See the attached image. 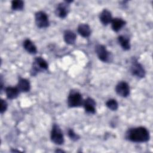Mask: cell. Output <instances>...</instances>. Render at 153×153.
I'll use <instances>...</instances> for the list:
<instances>
[{
	"instance_id": "cell-11",
	"label": "cell",
	"mask_w": 153,
	"mask_h": 153,
	"mask_svg": "<svg viewBox=\"0 0 153 153\" xmlns=\"http://www.w3.org/2000/svg\"><path fill=\"white\" fill-rule=\"evenodd\" d=\"M99 19L100 22L103 25L106 26L109 23H111V21L112 20L111 13L109 10L104 9L99 15Z\"/></svg>"
},
{
	"instance_id": "cell-8",
	"label": "cell",
	"mask_w": 153,
	"mask_h": 153,
	"mask_svg": "<svg viewBox=\"0 0 153 153\" xmlns=\"http://www.w3.org/2000/svg\"><path fill=\"white\" fill-rule=\"evenodd\" d=\"M72 1H65L59 4L56 9V14L57 16L61 19L65 18L69 11V3Z\"/></svg>"
},
{
	"instance_id": "cell-18",
	"label": "cell",
	"mask_w": 153,
	"mask_h": 153,
	"mask_svg": "<svg viewBox=\"0 0 153 153\" xmlns=\"http://www.w3.org/2000/svg\"><path fill=\"white\" fill-rule=\"evenodd\" d=\"M118 41L119 44H120L121 47L124 50H128L130 48V40L128 37L124 36V35H120L118 37Z\"/></svg>"
},
{
	"instance_id": "cell-12",
	"label": "cell",
	"mask_w": 153,
	"mask_h": 153,
	"mask_svg": "<svg viewBox=\"0 0 153 153\" xmlns=\"http://www.w3.org/2000/svg\"><path fill=\"white\" fill-rule=\"evenodd\" d=\"M17 87L20 92H27L30 89V84L27 79L20 78L18 81Z\"/></svg>"
},
{
	"instance_id": "cell-14",
	"label": "cell",
	"mask_w": 153,
	"mask_h": 153,
	"mask_svg": "<svg viewBox=\"0 0 153 153\" xmlns=\"http://www.w3.org/2000/svg\"><path fill=\"white\" fill-rule=\"evenodd\" d=\"M63 38L66 44L69 45H72L75 42V41L76 39V35L74 32L70 30H66L64 32Z\"/></svg>"
},
{
	"instance_id": "cell-7",
	"label": "cell",
	"mask_w": 153,
	"mask_h": 153,
	"mask_svg": "<svg viewBox=\"0 0 153 153\" xmlns=\"http://www.w3.org/2000/svg\"><path fill=\"white\" fill-rule=\"evenodd\" d=\"M130 71L133 75L139 78H143L145 76L146 72L143 66L134 59L131 61Z\"/></svg>"
},
{
	"instance_id": "cell-5",
	"label": "cell",
	"mask_w": 153,
	"mask_h": 153,
	"mask_svg": "<svg viewBox=\"0 0 153 153\" xmlns=\"http://www.w3.org/2000/svg\"><path fill=\"white\" fill-rule=\"evenodd\" d=\"M96 53L98 58L103 62H108L111 60L112 58V54L108 51L105 46L101 44H98L95 48Z\"/></svg>"
},
{
	"instance_id": "cell-3",
	"label": "cell",
	"mask_w": 153,
	"mask_h": 153,
	"mask_svg": "<svg viewBox=\"0 0 153 153\" xmlns=\"http://www.w3.org/2000/svg\"><path fill=\"white\" fill-rule=\"evenodd\" d=\"M48 68V65L45 60L41 57H36L33 63L31 74L32 75H35L39 72L47 70Z\"/></svg>"
},
{
	"instance_id": "cell-15",
	"label": "cell",
	"mask_w": 153,
	"mask_h": 153,
	"mask_svg": "<svg viewBox=\"0 0 153 153\" xmlns=\"http://www.w3.org/2000/svg\"><path fill=\"white\" fill-rule=\"evenodd\" d=\"M78 32L82 37H88L91 34V29L88 25L85 23L80 24L78 27Z\"/></svg>"
},
{
	"instance_id": "cell-6",
	"label": "cell",
	"mask_w": 153,
	"mask_h": 153,
	"mask_svg": "<svg viewBox=\"0 0 153 153\" xmlns=\"http://www.w3.org/2000/svg\"><path fill=\"white\" fill-rule=\"evenodd\" d=\"M35 20L36 26L39 28L47 27L50 25L47 14L42 11H38L35 13Z\"/></svg>"
},
{
	"instance_id": "cell-19",
	"label": "cell",
	"mask_w": 153,
	"mask_h": 153,
	"mask_svg": "<svg viewBox=\"0 0 153 153\" xmlns=\"http://www.w3.org/2000/svg\"><path fill=\"white\" fill-rule=\"evenodd\" d=\"M24 7V2L22 0H15L11 2V8L13 10H22Z\"/></svg>"
},
{
	"instance_id": "cell-21",
	"label": "cell",
	"mask_w": 153,
	"mask_h": 153,
	"mask_svg": "<svg viewBox=\"0 0 153 153\" xmlns=\"http://www.w3.org/2000/svg\"><path fill=\"white\" fill-rule=\"evenodd\" d=\"M68 135L69 137V138L71 140H72L73 141H76L79 139V136L78 134H77L76 133H75L74 132V131L71 128L68 129Z\"/></svg>"
},
{
	"instance_id": "cell-10",
	"label": "cell",
	"mask_w": 153,
	"mask_h": 153,
	"mask_svg": "<svg viewBox=\"0 0 153 153\" xmlns=\"http://www.w3.org/2000/svg\"><path fill=\"white\" fill-rule=\"evenodd\" d=\"M83 106L87 113L93 114L96 112V102L92 98L88 97L84 100Z\"/></svg>"
},
{
	"instance_id": "cell-1",
	"label": "cell",
	"mask_w": 153,
	"mask_h": 153,
	"mask_svg": "<svg viewBox=\"0 0 153 153\" xmlns=\"http://www.w3.org/2000/svg\"><path fill=\"white\" fill-rule=\"evenodd\" d=\"M126 138L133 142H146L149 140V132L144 127L130 128L126 133Z\"/></svg>"
},
{
	"instance_id": "cell-20",
	"label": "cell",
	"mask_w": 153,
	"mask_h": 153,
	"mask_svg": "<svg viewBox=\"0 0 153 153\" xmlns=\"http://www.w3.org/2000/svg\"><path fill=\"white\" fill-rule=\"evenodd\" d=\"M106 106L112 111H116L118 109V104L115 99H111L106 102Z\"/></svg>"
},
{
	"instance_id": "cell-17",
	"label": "cell",
	"mask_w": 153,
	"mask_h": 153,
	"mask_svg": "<svg viewBox=\"0 0 153 153\" xmlns=\"http://www.w3.org/2000/svg\"><path fill=\"white\" fill-rule=\"evenodd\" d=\"M5 92L8 99H14L18 97L20 91L19 90L17 87H8L5 88Z\"/></svg>"
},
{
	"instance_id": "cell-13",
	"label": "cell",
	"mask_w": 153,
	"mask_h": 153,
	"mask_svg": "<svg viewBox=\"0 0 153 153\" xmlns=\"http://www.w3.org/2000/svg\"><path fill=\"white\" fill-rule=\"evenodd\" d=\"M126 22L123 19L120 18L112 19L111 21V27L114 32H118L126 25Z\"/></svg>"
},
{
	"instance_id": "cell-9",
	"label": "cell",
	"mask_w": 153,
	"mask_h": 153,
	"mask_svg": "<svg viewBox=\"0 0 153 153\" xmlns=\"http://www.w3.org/2000/svg\"><path fill=\"white\" fill-rule=\"evenodd\" d=\"M115 91L123 97H127L130 94V87L125 81L119 82L115 87Z\"/></svg>"
},
{
	"instance_id": "cell-23",
	"label": "cell",
	"mask_w": 153,
	"mask_h": 153,
	"mask_svg": "<svg viewBox=\"0 0 153 153\" xmlns=\"http://www.w3.org/2000/svg\"><path fill=\"white\" fill-rule=\"evenodd\" d=\"M56 152H64L63 150H60V149H57L56 151Z\"/></svg>"
},
{
	"instance_id": "cell-2",
	"label": "cell",
	"mask_w": 153,
	"mask_h": 153,
	"mask_svg": "<svg viewBox=\"0 0 153 153\" xmlns=\"http://www.w3.org/2000/svg\"><path fill=\"white\" fill-rule=\"evenodd\" d=\"M67 102L69 108H76L83 105L84 100L79 91L71 90L69 94Z\"/></svg>"
},
{
	"instance_id": "cell-22",
	"label": "cell",
	"mask_w": 153,
	"mask_h": 153,
	"mask_svg": "<svg viewBox=\"0 0 153 153\" xmlns=\"http://www.w3.org/2000/svg\"><path fill=\"white\" fill-rule=\"evenodd\" d=\"M7 106H8V105L7 102L3 99H1V109H0L1 114H2L4 112H5V111L7 109Z\"/></svg>"
},
{
	"instance_id": "cell-4",
	"label": "cell",
	"mask_w": 153,
	"mask_h": 153,
	"mask_svg": "<svg viewBox=\"0 0 153 153\" xmlns=\"http://www.w3.org/2000/svg\"><path fill=\"white\" fill-rule=\"evenodd\" d=\"M51 140L57 145H62L64 143V137L60 127L54 124L53 126L51 131Z\"/></svg>"
},
{
	"instance_id": "cell-16",
	"label": "cell",
	"mask_w": 153,
	"mask_h": 153,
	"mask_svg": "<svg viewBox=\"0 0 153 153\" xmlns=\"http://www.w3.org/2000/svg\"><path fill=\"white\" fill-rule=\"evenodd\" d=\"M23 47L25 50L30 54H34L37 52V48L35 44L29 39H26L23 42Z\"/></svg>"
}]
</instances>
